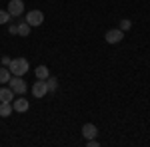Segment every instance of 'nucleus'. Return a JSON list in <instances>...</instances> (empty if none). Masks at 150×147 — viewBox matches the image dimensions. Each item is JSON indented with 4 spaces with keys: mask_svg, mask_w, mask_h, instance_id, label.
Returning a JSON list of instances; mask_svg holds the SVG:
<instances>
[{
    "mask_svg": "<svg viewBox=\"0 0 150 147\" xmlns=\"http://www.w3.org/2000/svg\"><path fill=\"white\" fill-rule=\"evenodd\" d=\"M12 76H24L26 72H28V60L26 58H14L10 62V66H8Z\"/></svg>",
    "mask_w": 150,
    "mask_h": 147,
    "instance_id": "f257e3e1",
    "label": "nucleus"
},
{
    "mask_svg": "<svg viewBox=\"0 0 150 147\" xmlns=\"http://www.w3.org/2000/svg\"><path fill=\"white\" fill-rule=\"evenodd\" d=\"M8 86L12 88L14 93H24V91L28 90V88H26V82L22 79V76H12V78L8 79Z\"/></svg>",
    "mask_w": 150,
    "mask_h": 147,
    "instance_id": "f03ea898",
    "label": "nucleus"
},
{
    "mask_svg": "<svg viewBox=\"0 0 150 147\" xmlns=\"http://www.w3.org/2000/svg\"><path fill=\"white\" fill-rule=\"evenodd\" d=\"M26 22L30 24L32 28H36V26H40V24L44 22V14L40 10H30L26 14Z\"/></svg>",
    "mask_w": 150,
    "mask_h": 147,
    "instance_id": "7ed1b4c3",
    "label": "nucleus"
},
{
    "mask_svg": "<svg viewBox=\"0 0 150 147\" xmlns=\"http://www.w3.org/2000/svg\"><path fill=\"white\" fill-rule=\"evenodd\" d=\"M46 93H48L46 79H38V82H34V84H32V95H34V98H44Z\"/></svg>",
    "mask_w": 150,
    "mask_h": 147,
    "instance_id": "20e7f679",
    "label": "nucleus"
},
{
    "mask_svg": "<svg viewBox=\"0 0 150 147\" xmlns=\"http://www.w3.org/2000/svg\"><path fill=\"white\" fill-rule=\"evenodd\" d=\"M122 38H124V32H122L120 28H116V30H108L106 36H104V40H106L108 44H118V42H122Z\"/></svg>",
    "mask_w": 150,
    "mask_h": 147,
    "instance_id": "39448f33",
    "label": "nucleus"
},
{
    "mask_svg": "<svg viewBox=\"0 0 150 147\" xmlns=\"http://www.w3.org/2000/svg\"><path fill=\"white\" fill-rule=\"evenodd\" d=\"M6 10H8L10 16H20V14L24 12V2H22V0H10Z\"/></svg>",
    "mask_w": 150,
    "mask_h": 147,
    "instance_id": "423d86ee",
    "label": "nucleus"
},
{
    "mask_svg": "<svg viewBox=\"0 0 150 147\" xmlns=\"http://www.w3.org/2000/svg\"><path fill=\"white\" fill-rule=\"evenodd\" d=\"M28 107H30V103H28V100L26 98H18L16 102L12 100V109L16 113H24V111H28Z\"/></svg>",
    "mask_w": 150,
    "mask_h": 147,
    "instance_id": "0eeeda50",
    "label": "nucleus"
},
{
    "mask_svg": "<svg viewBox=\"0 0 150 147\" xmlns=\"http://www.w3.org/2000/svg\"><path fill=\"white\" fill-rule=\"evenodd\" d=\"M82 135L86 137V139H94V137L98 135V127L94 123H84L82 125Z\"/></svg>",
    "mask_w": 150,
    "mask_h": 147,
    "instance_id": "6e6552de",
    "label": "nucleus"
},
{
    "mask_svg": "<svg viewBox=\"0 0 150 147\" xmlns=\"http://www.w3.org/2000/svg\"><path fill=\"white\" fill-rule=\"evenodd\" d=\"M12 111V102H0V117H10Z\"/></svg>",
    "mask_w": 150,
    "mask_h": 147,
    "instance_id": "1a4fd4ad",
    "label": "nucleus"
},
{
    "mask_svg": "<svg viewBox=\"0 0 150 147\" xmlns=\"http://www.w3.org/2000/svg\"><path fill=\"white\" fill-rule=\"evenodd\" d=\"M12 100H14L12 88H0V102H12Z\"/></svg>",
    "mask_w": 150,
    "mask_h": 147,
    "instance_id": "9d476101",
    "label": "nucleus"
},
{
    "mask_svg": "<svg viewBox=\"0 0 150 147\" xmlns=\"http://www.w3.org/2000/svg\"><path fill=\"white\" fill-rule=\"evenodd\" d=\"M34 72H36V78H38V79H46L48 76H50V72H48L46 66H38Z\"/></svg>",
    "mask_w": 150,
    "mask_h": 147,
    "instance_id": "9b49d317",
    "label": "nucleus"
},
{
    "mask_svg": "<svg viewBox=\"0 0 150 147\" xmlns=\"http://www.w3.org/2000/svg\"><path fill=\"white\" fill-rule=\"evenodd\" d=\"M12 78V74H10V70L6 68H0V84H8V79Z\"/></svg>",
    "mask_w": 150,
    "mask_h": 147,
    "instance_id": "f8f14e48",
    "label": "nucleus"
},
{
    "mask_svg": "<svg viewBox=\"0 0 150 147\" xmlns=\"http://www.w3.org/2000/svg\"><path fill=\"white\" fill-rule=\"evenodd\" d=\"M16 34H18V36H24V38H26V36L30 34V24H28V22L18 24V32H16Z\"/></svg>",
    "mask_w": 150,
    "mask_h": 147,
    "instance_id": "ddd939ff",
    "label": "nucleus"
},
{
    "mask_svg": "<svg viewBox=\"0 0 150 147\" xmlns=\"http://www.w3.org/2000/svg\"><path fill=\"white\" fill-rule=\"evenodd\" d=\"M46 84H48V91H54L58 88V79L52 78V76H48V78H46Z\"/></svg>",
    "mask_w": 150,
    "mask_h": 147,
    "instance_id": "4468645a",
    "label": "nucleus"
},
{
    "mask_svg": "<svg viewBox=\"0 0 150 147\" xmlns=\"http://www.w3.org/2000/svg\"><path fill=\"white\" fill-rule=\"evenodd\" d=\"M8 20H10L8 10H0V24H8Z\"/></svg>",
    "mask_w": 150,
    "mask_h": 147,
    "instance_id": "2eb2a0df",
    "label": "nucleus"
},
{
    "mask_svg": "<svg viewBox=\"0 0 150 147\" xmlns=\"http://www.w3.org/2000/svg\"><path fill=\"white\" fill-rule=\"evenodd\" d=\"M130 28H132V22H130V20H120V30H122V32H126Z\"/></svg>",
    "mask_w": 150,
    "mask_h": 147,
    "instance_id": "dca6fc26",
    "label": "nucleus"
},
{
    "mask_svg": "<svg viewBox=\"0 0 150 147\" xmlns=\"http://www.w3.org/2000/svg\"><path fill=\"white\" fill-rule=\"evenodd\" d=\"M86 145H88V147H98V141H96V137H94V139H88V141H86Z\"/></svg>",
    "mask_w": 150,
    "mask_h": 147,
    "instance_id": "f3484780",
    "label": "nucleus"
},
{
    "mask_svg": "<svg viewBox=\"0 0 150 147\" xmlns=\"http://www.w3.org/2000/svg\"><path fill=\"white\" fill-rule=\"evenodd\" d=\"M0 62H2V64H4V66H6V68H8V66H10V62H12V58L4 56V58H2V60H0Z\"/></svg>",
    "mask_w": 150,
    "mask_h": 147,
    "instance_id": "a211bd4d",
    "label": "nucleus"
},
{
    "mask_svg": "<svg viewBox=\"0 0 150 147\" xmlns=\"http://www.w3.org/2000/svg\"><path fill=\"white\" fill-rule=\"evenodd\" d=\"M10 32H12V34H16V32H18V26H14V24H12V26H10Z\"/></svg>",
    "mask_w": 150,
    "mask_h": 147,
    "instance_id": "6ab92c4d",
    "label": "nucleus"
}]
</instances>
